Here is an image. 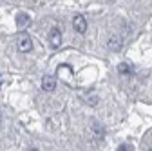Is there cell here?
Wrapping results in <instances>:
<instances>
[{"instance_id": "7c38bea8", "label": "cell", "mask_w": 152, "mask_h": 151, "mask_svg": "<svg viewBox=\"0 0 152 151\" xmlns=\"http://www.w3.org/2000/svg\"><path fill=\"white\" fill-rule=\"evenodd\" d=\"M0 118H2V115H0Z\"/></svg>"}, {"instance_id": "7a4b0ae2", "label": "cell", "mask_w": 152, "mask_h": 151, "mask_svg": "<svg viewBox=\"0 0 152 151\" xmlns=\"http://www.w3.org/2000/svg\"><path fill=\"white\" fill-rule=\"evenodd\" d=\"M72 27L78 33H85L87 31V20H85V16L83 15H76L72 18Z\"/></svg>"}, {"instance_id": "6da1fadb", "label": "cell", "mask_w": 152, "mask_h": 151, "mask_svg": "<svg viewBox=\"0 0 152 151\" xmlns=\"http://www.w3.org/2000/svg\"><path fill=\"white\" fill-rule=\"evenodd\" d=\"M18 49H20L22 53H29L31 49H33V42H31V38L24 33V35H18Z\"/></svg>"}, {"instance_id": "52a82bcc", "label": "cell", "mask_w": 152, "mask_h": 151, "mask_svg": "<svg viewBox=\"0 0 152 151\" xmlns=\"http://www.w3.org/2000/svg\"><path fill=\"white\" fill-rule=\"evenodd\" d=\"M109 47H112L114 51L120 49V38H112V40H109Z\"/></svg>"}, {"instance_id": "8992f818", "label": "cell", "mask_w": 152, "mask_h": 151, "mask_svg": "<svg viewBox=\"0 0 152 151\" xmlns=\"http://www.w3.org/2000/svg\"><path fill=\"white\" fill-rule=\"evenodd\" d=\"M118 71L121 75H132V66L130 64H120L118 66Z\"/></svg>"}, {"instance_id": "ba28073f", "label": "cell", "mask_w": 152, "mask_h": 151, "mask_svg": "<svg viewBox=\"0 0 152 151\" xmlns=\"http://www.w3.org/2000/svg\"><path fill=\"white\" fill-rule=\"evenodd\" d=\"M94 137H96V138H103V129L102 127H94Z\"/></svg>"}, {"instance_id": "5b68a950", "label": "cell", "mask_w": 152, "mask_h": 151, "mask_svg": "<svg viewBox=\"0 0 152 151\" xmlns=\"http://www.w3.org/2000/svg\"><path fill=\"white\" fill-rule=\"evenodd\" d=\"M29 22H31L29 15H26V13H18L16 15V26H18V29H26L29 26Z\"/></svg>"}, {"instance_id": "30bf717a", "label": "cell", "mask_w": 152, "mask_h": 151, "mask_svg": "<svg viewBox=\"0 0 152 151\" xmlns=\"http://www.w3.org/2000/svg\"><path fill=\"white\" fill-rule=\"evenodd\" d=\"M29 151H36V149H29Z\"/></svg>"}, {"instance_id": "277c9868", "label": "cell", "mask_w": 152, "mask_h": 151, "mask_svg": "<svg viewBox=\"0 0 152 151\" xmlns=\"http://www.w3.org/2000/svg\"><path fill=\"white\" fill-rule=\"evenodd\" d=\"M49 42H51V46L56 49V47H60V44H62V33H60V29H53L51 33H49Z\"/></svg>"}, {"instance_id": "3957f363", "label": "cell", "mask_w": 152, "mask_h": 151, "mask_svg": "<svg viewBox=\"0 0 152 151\" xmlns=\"http://www.w3.org/2000/svg\"><path fill=\"white\" fill-rule=\"evenodd\" d=\"M42 87H44V91H47V93L54 91V87H56V78L53 77V75H45V77L42 78Z\"/></svg>"}, {"instance_id": "8fae6325", "label": "cell", "mask_w": 152, "mask_h": 151, "mask_svg": "<svg viewBox=\"0 0 152 151\" xmlns=\"http://www.w3.org/2000/svg\"><path fill=\"white\" fill-rule=\"evenodd\" d=\"M148 151H152V147H150V149H148Z\"/></svg>"}, {"instance_id": "9c48e42d", "label": "cell", "mask_w": 152, "mask_h": 151, "mask_svg": "<svg viewBox=\"0 0 152 151\" xmlns=\"http://www.w3.org/2000/svg\"><path fill=\"white\" fill-rule=\"evenodd\" d=\"M118 151H132V147H130L129 144H123V146H120V147H118Z\"/></svg>"}]
</instances>
